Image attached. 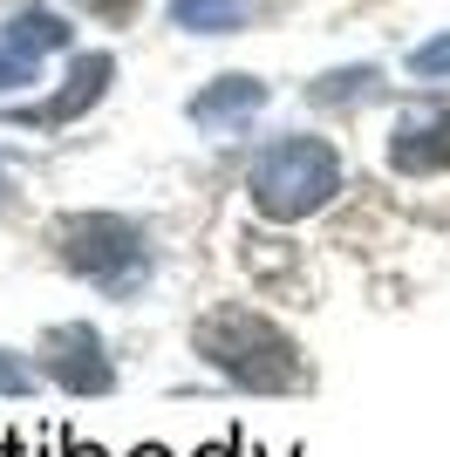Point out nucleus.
I'll use <instances>...</instances> for the list:
<instances>
[{"mask_svg":"<svg viewBox=\"0 0 450 457\" xmlns=\"http://www.w3.org/2000/svg\"><path fill=\"white\" fill-rule=\"evenodd\" d=\"M389 164L403 178H444L450 171V103H430V110H410L389 130Z\"/></svg>","mask_w":450,"mask_h":457,"instance_id":"obj_6","label":"nucleus"},{"mask_svg":"<svg viewBox=\"0 0 450 457\" xmlns=\"http://www.w3.org/2000/svg\"><path fill=\"white\" fill-rule=\"evenodd\" d=\"M198 457H239V437H225V444H205Z\"/></svg>","mask_w":450,"mask_h":457,"instance_id":"obj_15","label":"nucleus"},{"mask_svg":"<svg viewBox=\"0 0 450 457\" xmlns=\"http://www.w3.org/2000/svg\"><path fill=\"white\" fill-rule=\"evenodd\" d=\"M110 76H116L110 55H75V69L62 76V89L48 96V103H35V110H7V116L28 123V130H62V123H75V116H89L96 103H103Z\"/></svg>","mask_w":450,"mask_h":457,"instance_id":"obj_7","label":"nucleus"},{"mask_svg":"<svg viewBox=\"0 0 450 457\" xmlns=\"http://www.w3.org/2000/svg\"><path fill=\"white\" fill-rule=\"evenodd\" d=\"M0 191H7V171H0Z\"/></svg>","mask_w":450,"mask_h":457,"instance_id":"obj_18","label":"nucleus"},{"mask_svg":"<svg viewBox=\"0 0 450 457\" xmlns=\"http://www.w3.org/2000/svg\"><path fill=\"white\" fill-rule=\"evenodd\" d=\"M191 348L205 355V369H219L246 396H294V389H307V355H300V342L246 301L198 314Z\"/></svg>","mask_w":450,"mask_h":457,"instance_id":"obj_1","label":"nucleus"},{"mask_svg":"<svg viewBox=\"0 0 450 457\" xmlns=\"http://www.w3.org/2000/svg\"><path fill=\"white\" fill-rule=\"evenodd\" d=\"M35 382H41L35 362H21L14 348H0V396H35Z\"/></svg>","mask_w":450,"mask_h":457,"instance_id":"obj_12","label":"nucleus"},{"mask_svg":"<svg viewBox=\"0 0 450 457\" xmlns=\"http://www.w3.org/2000/svg\"><path fill=\"white\" fill-rule=\"evenodd\" d=\"M55 253L62 267L75 280H89L96 294H110V301H137L157 273V253L150 239L130 226V219H116V212H69L55 226Z\"/></svg>","mask_w":450,"mask_h":457,"instance_id":"obj_3","label":"nucleus"},{"mask_svg":"<svg viewBox=\"0 0 450 457\" xmlns=\"http://www.w3.org/2000/svg\"><path fill=\"white\" fill-rule=\"evenodd\" d=\"M35 369L55 389H69V396H110L116 389V362H110V348H103V335L89 321H55L41 335Z\"/></svg>","mask_w":450,"mask_h":457,"instance_id":"obj_4","label":"nucleus"},{"mask_svg":"<svg viewBox=\"0 0 450 457\" xmlns=\"http://www.w3.org/2000/svg\"><path fill=\"white\" fill-rule=\"evenodd\" d=\"M246 191H253L260 219H273V226L314 219L321 205H335V191H341V151L328 137H273L246 164Z\"/></svg>","mask_w":450,"mask_h":457,"instance_id":"obj_2","label":"nucleus"},{"mask_svg":"<svg viewBox=\"0 0 450 457\" xmlns=\"http://www.w3.org/2000/svg\"><path fill=\"white\" fill-rule=\"evenodd\" d=\"M410 76L416 82H450V35L416 41V48H410Z\"/></svg>","mask_w":450,"mask_h":457,"instance_id":"obj_11","label":"nucleus"},{"mask_svg":"<svg viewBox=\"0 0 450 457\" xmlns=\"http://www.w3.org/2000/svg\"><path fill=\"white\" fill-rule=\"evenodd\" d=\"M75 7H89V14H103V21H130L137 14V0H75Z\"/></svg>","mask_w":450,"mask_h":457,"instance_id":"obj_13","label":"nucleus"},{"mask_svg":"<svg viewBox=\"0 0 450 457\" xmlns=\"http://www.w3.org/2000/svg\"><path fill=\"white\" fill-rule=\"evenodd\" d=\"M369 96H382V69H369V62L328 69V76L307 82V103H314V110H355V103H369Z\"/></svg>","mask_w":450,"mask_h":457,"instance_id":"obj_9","label":"nucleus"},{"mask_svg":"<svg viewBox=\"0 0 450 457\" xmlns=\"http://www.w3.org/2000/svg\"><path fill=\"white\" fill-rule=\"evenodd\" d=\"M266 82L260 76H219V82H205V89L191 96V123L198 130H212V137H239L253 116L266 110Z\"/></svg>","mask_w":450,"mask_h":457,"instance_id":"obj_8","label":"nucleus"},{"mask_svg":"<svg viewBox=\"0 0 450 457\" xmlns=\"http://www.w3.org/2000/svg\"><path fill=\"white\" fill-rule=\"evenodd\" d=\"M7 457H35V451H28V444H21V437H7Z\"/></svg>","mask_w":450,"mask_h":457,"instance_id":"obj_16","label":"nucleus"},{"mask_svg":"<svg viewBox=\"0 0 450 457\" xmlns=\"http://www.w3.org/2000/svg\"><path fill=\"white\" fill-rule=\"evenodd\" d=\"M62 457H110V451H96V444H82V437H62Z\"/></svg>","mask_w":450,"mask_h":457,"instance_id":"obj_14","label":"nucleus"},{"mask_svg":"<svg viewBox=\"0 0 450 457\" xmlns=\"http://www.w3.org/2000/svg\"><path fill=\"white\" fill-rule=\"evenodd\" d=\"M130 457H171V451H164V444H144V451H130Z\"/></svg>","mask_w":450,"mask_h":457,"instance_id":"obj_17","label":"nucleus"},{"mask_svg":"<svg viewBox=\"0 0 450 457\" xmlns=\"http://www.w3.org/2000/svg\"><path fill=\"white\" fill-rule=\"evenodd\" d=\"M75 41V28L62 14H48V7H21V14L0 21V96L21 89V82L41 76V62L62 55Z\"/></svg>","mask_w":450,"mask_h":457,"instance_id":"obj_5","label":"nucleus"},{"mask_svg":"<svg viewBox=\"0 0 450 457\" xmlns=\"http://www.w3.org/2000/svg\"><path fill=\"white\" fill-rule=\"evenodd\" d=\"M171 28H185V35H239V28H253V7L246 0H171Z\"/></svg>","mask_w":450,"mask_h":457,"instance_id":"obj_10","label":"nucleus"}]
</instances>
